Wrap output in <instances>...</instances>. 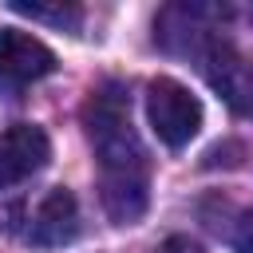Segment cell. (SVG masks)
Listing matches in <instances>:
<instances>
[{"label": "cell", "instance_id": "6da1fadb", "mask_svg": "<svg viewBox=\"0 0 253 253\" xmlns=\"http://www.w3.org/2000/svg\"><path fill=\"white\" fill-rule=\"evenodd\" d=\"M83 130L99 162V202L111 221L130 225L150 202V158L130 123V99L123 83H103L83 103Z\"/></svg>", "mask_w": 253, "mask_h": 253}, {"label": "cell", "instance_id": "7a4b0ae2", "mask_svg": "<svg viewBox=\"0 0 253 253\" xmlns=\"http://www.w3.org/2000/svg\"><path fill=\"white\" fill-rule=\"evenodd\" d=\"M202 75L206 83L221 95V103L233 115L253 119V55H245L241 47H233L229 40L213 36L202 51H198Z\"/></svg>", "mask_w": 253, "mask_h": 253}, {"label": "cell", "instance_id": "3957f363", "mask_svg": "<svg viewBox=\"0 0 253 253\" xmlns=\"http://www.w3.org/2000/svg\"><path fill=\"white\" fill-rule=\"evenodd\" d=\"M146 119H150L154 134L178 150L202 130V103H198V95H190V87L162 75V79H150V87H146Z\"/></svg>", "mask_w": 253, "mask_h": 253}, {"label": "cell", "instance_id": "277c9868", "mask_svg": "<svg viewBox=\"0 0 253 253\" xmlns=\"http://www.w3.org/2000/svg\"><path fill=\"white\" fill-rule=\"evenodd\" d=\"M55 51L20 28H0V91H24L55 71Z\"/></svg>", "mask_w": 253, "mask_h": 253}, {"label": "cell", "instance_id": "5b68a950", "mask_svg": "<svg viewBox=\"0 0 253 253\" xmlns=\"http://www.w3.org/2000/svg\"><path fill=\"white\" fill-rule=\"evenodd\" d=\"M51 158V142L40 126L32 123H16L8 130H0V190L32 178L36 170H43Z\"/></svg>", "mask_w": 253, "mask_h": 253}, {"label": "cell", "instance_id": "8992f818", "mask_svg": "<svg viewBox=\"0 0 253 253\" xmlns=\"http://www.w3.org/2000/svg\"><path fill=\"white\" fill-rule=\"evenodd\" d=\"M75 233H79V206H75V194H71L67 186H51V190L36 202L24 237H28L32 245L55 249V245L75 241Z\"/></svg>", "mask_w": 253, "mask_h": 253}, {"label": "cell", "instance_id": "52a82bcc", "mask_svg": "<svg viewBox=\"0 0 253 253\" xmlns=\"http://www.w3.org/2000/svg\"><path fill=\"white\" fill-rule=\"evenodd\" d=\"M12 12L43 20V24H59V28H79V20H83L79 4H24V0H12Z\"/></svg>", "mask_w": 253, "mask_h": 253}, {"label": "cell", "instance_id": "ba28073f", "mask_svg": "<svg viewBox=\"0 0 253 253\" xmlns=\"http://www.w3.org/2000/svg\"><path fill=\"white\" fill-rule=\"evenodd\" d=\"M225 241L233 253H253V210H237L229 229H225Z\"/></svg>", "mask_w": 253, "mask_h": 253}, {"label": "cell", "instance_id": "9c48e42d", "mask_svg": "<svg viewBox=\"0 0 253 253\" xmlns=\"http://www.w3.org/2000/svg\"><path fill=\"white\" fill-rule=\"evenodd\" d=\"M154 253H202V249H198L190 237H166V241H162Z\"/></svg>", "mask_w": 253, "mask_h": 253}]
</instances>
